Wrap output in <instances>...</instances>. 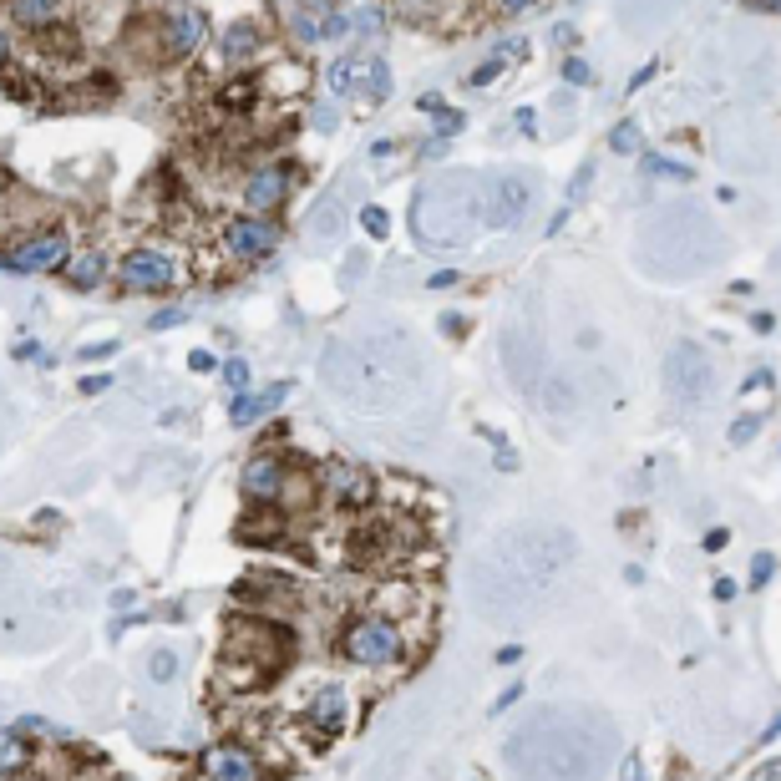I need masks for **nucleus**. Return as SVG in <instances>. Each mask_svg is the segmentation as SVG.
<instances>
[{"label":"nucleus","instance_id":"f257e3e1","mask_svg":"<svg viewBox=\"0 0 781 781\" xmlns=\"http://www.w3.org/2000/svg\"><path fill=\"white\" fill-rule=\"evenodd\" d=\"M482 188L487 183L452 173V178L426 183L411 198V233L432 249H452V243H472V233L482 229Z\"/></svg>","mask_w":781,"mask_h":781},{"label":"nucleus","instance_id":"f03ea898","mask_svg":"<svg viewBox=\"0 0 781 781\" xmlns=\"http://www.w3.org/2000/svg\"><path fill=\"white\" fill-rule=\"evenodd\" d=\"M295 654V634L274 619H233L218 675L229 691H259L270 675H280L284 660Z\"/></svg>","mask_w":781,"mask_h":781},{"label":"nucleus","instance_id":"7ed1b4c3","mask_svg":"<svg viewBox=\"0 0 781 781\" xmlns=\"http://www.w3.org/2000/svg\"><path fill=\"white\" fill-rule=\"evenodd\" d=\"M340 654L360 670H391L406 660V634L391 614H356L340 629Z\"/></svg>","mask_w":781,"mask_h":781},{"label":"nucleus","instance_id":"20e7f679","mask_svg":"<svg viewBox=\"0 0 781 781\" xmlns=\"http://www.w3.org/2000/svg\"><path fill=\"white\" fill-rule=\"evenodd\" d=\"M153 26H157V52L167 62H183L208 41V11L204 5H157Z\"/></svg>","mask_w":781,"mask_h":781},{"label":"nucleus","instance_id":"39448f33","mask_svg":"<svg viewBox=\"0 0 781 781\" xmlns=\"http://www.w3.org/2000/svg\"><path fill=\"white\" fill-rule=\"evenodd\" d=\"M295 482V467L284 462V452H254L239 472V492L254 508H284V492Z\"/></svg>","mask_w":781,"mask_h":781},{"label":"nucleus","instance_id":"423d86ee","mask_svg":"<svg viewBox=\"0 0 781 781\" xmlns=\"http://www.w3.org/2000/svg\"><path fill=\"white\" fill-rule=\"evenodd\" d=\"M117 280L122 290H138V295H157V290H173L183 280V264L178 254L167 249H128L117 259Z\"/></svg>","mask_w":781,"mask_h":781},{"label":"nucleus","instance_id":"0eeeda50","mask_svg":"<svg viewBox=\"0 0 781 781\" xmlns=\"http://www.w3.org/2000/svg\"><path fill=\"white\" fill-rule=\"evenodd\" d=\"M665 371H670L665 386L680 406H700V401H710V391H716V366H710V356H705L700 346H675Z\"/></svg>","mask_w":781,"mask_h":781},{"label":"nucleus","instance_id":"6e6552de","mask_svg":"<svg viewBox=\"0 0 781 781\" xmlns=\"http://www.w3.org/2000/svg\"><path fill=\"white\" fill-rule=\"evenodd\" d=\"M71 254H77L71 239H66L62 229H46V233H36V239L11 243V249L0 254V264H5V274H46V270H66Z\"/></svg>","mask_w":781,"mask_h":781},{"label":"nucleus","instance_id":"1a4fd4ad","mask_svg":"<svg viewBox=\"0 0 781 781\" xmlns=\"http://www.w3.org/2000/svg\"><path fill=\"white\" fill-rule=\"evenodd\" d=\"M533 208V183L523 173H498V178L482 188V218L487 229H518Z\"/></svg>","mask_w":781,"mask_h":781},{"label":"nucleus","instance_id":"9d476101","mask_svg":"<svg viewBox=\"0 0 781 781\" xmlns=\"http://www.w3.org/2000/svg\"><path fill=\"white\" fill-rule=\"evenodd\" d=\"M274 243H280V229L259 214H243L224 229V249H229L233 259H270Z\"/></svg>","mask_w":781,"mask_h":781},{"label":"nucleus","instance_id":"9b49d317","mask_svg":"<svg viewBox=\"0 0 781 781\" xmlns=\"http://www.w3.org/2000/svg\"><path fill=\"white\" fill-rule=\"evenodd\" d=\"M290 173L295 167L290 163H264V167H254L249 178H243V208L249 214H270V208H280L284 204V193H290Z\"/></svg>","mask_w":781,"mask_h":781},{"label":"nucleus","instance_id":"f8f14e48","mask_svg":"<svg viewBox=\"0 0 781 781\" xmlns=\"http://www.w3.org/2000/svg\"><path fill=\"white\" fill-rule=\"evenodd\" d=\"M325 482H330V498L340 508H371L376 502V477L366 467H350V462H330L325 467Z\"/></svg>","mask_w":781,"mask_h":781},{"label":"nucleus","instance_id":"ddd939ff","mask_svg":"<svg viewBox=\"0 0 781 781\" xmlns=\"http://www.w3.org/2000/svg\"><path fill=\"white\" fill-rule=\"evenodd\" d=\"M204 781H264V771L243 746H214L204 756Z\"/></svg>","mask_w":781,"mask_h":781},{"label":"nucleus","instance_id":"4468645a","mask_svg":"<svg viewBox=\"0 0 781 781\" xmlns=\"http://www.w3.org/2000/svg\"><path fill=\"white\" fill-rule=\"evenodd\" d=\"M259 46H264V26H259L254 15H239V21H229L224 36H218V62H224V66L254 62Z\"/></svg>","mask_w":781,"mask_h":781},{"label":"nucleus","instance_id":"2eb2a0df","mask_svg":"<svg viewBox=\"0 0 781 781\" xmlns=\"http://www.w3.org/2000/svg\"><path fill=\"white\" fill-rule=\"evenodd\" d=\"M305 720H310L315 730H320L325 741H330V736H340V730H346V720H350V700H346V691H340V685L320 691L315 700L305 705Z\"/></svg>","mask_w":781,"mask_h":781},{"label":"nucleus","instance_id":"dca6fc26","mask_svg":"<svg viewBox=\"0 0 781 781\" xmlns=\"http://www.w3.org/2000/svg\"><path fill=\"white\" fill-rule=\"evenodd\" d=\"M284 396H290V381H274V386H264V391H249V396H233V426H254V422H264L270 411H280L284 406Z\"/></svg>","mask_w":781,"mask_h":781},{"label":"nucleus","instance_id":"f3484780","mask_svg":"<svg viewBox=\"0 0 781 781\" xmlns=\"http://www.w3.org/2000/svg\"><path fill=\"white\" fill-rule=\"evenodd\" d=\"M5 15H11L15 26L56 31L66 21V5H56V0H5Z\"/></svg>","mask_w":781,"mask_h":781},{"label":"nucleus","instance_id":"a211bd4d","mask_svg":"<svg viewBox=\"0 0 781 781\" xmlns=\"http://www.w3.org/2000/svg\"><path fill=\"white\" fill-rule=\"evenodd\" d=\"M102 280H107V254H102V249H77V254L66 259V284H77V290H97Z\"/></svg>","mask_w":781,"mask_h":781},{"label":"nucleus","instance_id":"6ab92c4d","mask_svg":"<svg viewBox=\"0 0 781 781\" xmlns=\"http://www.w3.org/2000/svg\"><path fill=\"white\" fill-rule=\"evenodd\" d=\"M284 26L300 46H315L320 41V5H284Z\"/></svg>","mask_w":781,"mask_h":781},{"label":"nucleus","instance_id":"aec40b11","mask_svg":"<svg viewBox=\"0 0 781 781\" xmlns=\"http://www.w3.org/2000/svg\"><path fill=\"white\" fill-rule=\"evenodd\" d=\"M254 102H259V81L254 77H229L224 91H218V107H224V112H249Z\"/></svg>","mask_w":781,"mask_h":781},{"label":"nucleus","instance_id":"412c9836","mask_svg":"<svg viewBox=\"0 0 781 781\" xmlns=\"http://www.w3.org/2000/svg\"><path fill=\"white\" fill-rule=\"evenodd\" d=\"M26 761H31L26 730H5V741H0V767H5V781L21 776V771H26Z\"/></svg>","mask_w":781,"mask_h":781},{"label":"nucleus","instance_id":"4be33fe9","mask_svg":"<svg viewBox=\"0 0 781 781\" xmlns=\"http://www.w3.org/2000/svg\"><path fill=\"white\" fill-rule=\"evenodd\" d=\"M346 36H356L350 5H320V41H346Z\"/></svg>","mask_w":781,"mask_h":781},{"label":"nucleus","instance_id":"5701e85b","mask_svg":"<svg viewBox=\"0 0 781 781\" xmlns=\"http://www.w3.org/2000/svg\"><path fill=\"white\" fill-rule=\"evenodd\" d=\"M36 91H41V81L31 77L21 62H5V97H15V102H36Z\"/></svg>","mask_w":781,"mask_h":781},{"label":"nucleus","instance_id":"b1692460","mask_svg":"<svg viewBox=\"0 0 781 781\" xmlns=\"http://www.w3.org/2000/svg\"><path fill=\"white\" fill-rule=\"evenodd\" d=\"M218 376H224V386H229L233 396H249V386H254V371H249L243 356H229L224 366H218Z\"/></svg>","mask_w":781,"mask_h":781},{"label":"nucleus","instance_id":"393cba45","mask_svg":"<svg viewBox=\"0 0 781 781\" xmlns=\"http://www.w3.org/2000/svg\"><path fill=\"white\" fill-rule=\"evenodd\" d=\"M350 21H356L360 36H376V31H386V21H391V5H350Z\"/></svg>","mask_w":781,"mask_h":781},{"label":"nucleus","instance_id":"a878e982","mask_svg":"<svg viewBox=\"0 0 781 781\" xmlns=\"http://www.w3.org/2000/svg\"><path fill=\"white\" fill-rule=\"evenodd\" d=\"M356 77H366V62H356V56H340V62L330 66V77H325V81H330V91L340 97V91H350V81H356Z\"/></svg>","mask_w":781,"mask_h":781},{"label":"nucleus","instance_id":"bb28decb","mask_svg":"<svg viewBox=\"0 0 781 781\" xmlns=\"http://www.w3.org/2000/svg\"><path fill=\"white\" fill-rule=\"evenodd\" d=\"M644 173H650V178H670V183H685V178H691V167H685V163L660 157V153H644Z\"/></svg>","mask_w":781,"mask_h":781},{"label":"nucleus","instance_id":"cd10ccee","mask_svg":"<svg viewBox=\"0 0 781 781\" xmlns=\"http://www.w3.org/2000/svg\"><path fill=\"white\" fill-rule=\"evenodd\" d=\"M386 91H391V66H386L381 56H371V62H366V97L386 102Z\"/></svg>","mask_w":781,"mask_h":781},{"label":"nucleus","instance_id":"c85d7f7f","mask_svg":"<svg viewBox=\"0 0 781 781\" xmlns=\"http://www.w3.org/2000/svg\"><path fill=\"white\" fill-rule=\"evenodd\" d=\"M173 675H178V654H173V650H153V654H148V680L167 685Z\"/></svg>","mask_w":781,"mask_h":781},{"label":"nucleus","instance_id":"c756f323","mask_svg":"<svg viewBox=\"0 0 781 781\" xmlns=\"http://www.w3.org/2000/svg\"><path fill=\"white\" fill-rule=\"evenodd\" d=\"M609 148H614V153H640V122H619V128L614 132H609Z\"/></svg>","mask_w":781,"mask_h":781},{"label":"nucleus","instance_id":"7c9ffc66","mask_svg":"<svg viewBox=\"0 0 781 781\" xmlns=\"http://www.w3.org/2000/svg\"><path fill=\"white\" fill-rule=\"evenodd\" d=\"M360 229L371 233V239H386V233H391V218H386V208H381V204H366V208H360Z\"/></svg>","mask_w":781,"mask_h":781},{"label":"nucleus","instance_id":"2f4dec72","mask_svg":"<svg viewBox=\"0 0 781 781\" xmlns=\"http://www.w3.org/2000/svg\"><path fill=\"white\" fill-rule=\"evenodd\" d=\"M756 432H761V416H736L730 422V447H746V442H756Z\"/></svg>","mask_w":781,"mask_h":781},{"label":"nucleus","instance_id":"473e14b6","mask_svg":"<svg viewBox=\"0 0 781 781\" xmlns=\"http://www.w3.org/2000/svg\"><path fill=\"white\" fill-rule=\"evenodd\" d=\"M340 224H346L340 204H325V208H320V218H315V233H320V239H330V233H340Z\"/></svg>","mask_w":781,"mask_h":781},{"label":"nucleus","instance_id":"72a5a7b5","mask_svg":"<svg viewBox=\"0 0 781 781\" xmlns=\"http://www.w3.org/2000/svg\"><path fill=\"white\" fill-rule=\"evenodd\" d=\"M771 574H776V558H771V553H756L751 558V589H767Z\"/></svg>","mask_w":781,"mask_h":781},{"label":"nucleus","instance_id":"f704fd0d","mask_svg":"<svg viewBox=\"0 0 781 781\" xmlns=\"http://www.w3.org/2000/svg\"><path fill=\"white\" fill-rule=\"evenodd\" d=\"M462 128H467V117H462V112H442V117H436V132H432V138L436 142H452Z\"/></svg>","mask_w":781,"mask_h":781},{"label":"nucleus","instance_id":"c9c22d12","mask_svg":"<svg viewBox=\"0 0 781 781\" xmlns=\"http://www.w3.org/2000/svg\"><path fill=\"white\" fill-rule=\"evenodd\" d=\"M502 71H508V62H502V56H487L482 66H472V87H487V81H498Z\"/></svg>","mask_w":781,"mask_h":781},{"label":"nucleus","instance_id":"e433bc0d","mask_svg":"<svg viewBox=\"0 0 781 781\" xmlns=\"http://www.w3.org/2000/svg\"><path fill=\"white\" fill-rule=\"evenodd\" d=\"M15 730H31V736H52V741H66V730H62V726H52V720H41V716H26Z\"/></svg>","mask_w":781,"mask_h":781},{"label":"nucleus","instance_id":"4c0bfd02","mask_svg":"<svg viewBox=\"0 0 781 781\" xmlns=\"http://www.w3.org/2000/svg\"><path fill=\"white\" fill-rule=\"evenodd\" d=\"M564 81L568 87H584V81H589V62H584V56H564Z\"/></svg>","mask_w":781,"mask_h":781},{"label":"nucleus","instance_id":"58836bf2","mask_svg":"<svg viewBox=\"0 0 781 781\" xmlns=\"http://www.w3.org/2000/svg\"><path fill=\"white\" fill-rule=\"evenodd\" d=\"M771 386H776V376H771V371H756L751 381H741V396H771Z\"/></svg>","mask_w":781,"mask_h":781},{"label":"nucleus","instance_id":"ea45409f","mask_svg":"<svg viewBox=\"0 0 781 781\" xmlns=\"http://www.w3.org/2000/svg\"><path fill=\"white\" fill-rule=\"evenodd\" d=\"M619 781H644V761H640V751H629V756H624V767H619Z\"/></svg>","mask_w":781,"mask_h":781},{"label":"nucleus","instance_id":"a19ab883","mask_svg":"<svg viewBox=\"0 0 781 781\" xmlns=\"http://www.w3.org/2000/svg\"><path fill=\"white\" fill-rule=\"evenodd\" d=\"M107 386H112V376H102V371H97V376H81V396H102Z\"/></svg>","mask_w":781,"mask_h":781},{"label":"nucleus","instance_id":"79ce46f5","mask_svg":"<svg viewBox=\"0 0 781 781\" xmlns=\"http://www.w3.org/2000/svg\"><path fill=\"white\" fill-rule=\"evenodd\" d=\"M117 356V340H97V346H81V360H107Z\"/></svg>","mask_w":781,"mask_h":781},{"label":"nucleus","instance_id":"37998d69","mask_svg":"<svg viewBox=\"0 0 781 781\" xmlns=\"http://www.w3.org/2000/svg\"><path fill=\"white\" fill-rule=\"evenodd\" d=\"M148 325H153V330H167V325H183V310H178V305H173V310H157V315H153Z\"/></svg>","mask_w":781,"mask_h":781},{"label":"nucleus","instance_id":"c03bdc74","mask_svg":"<svg viewBox=\"0 0 781 781\" xmlns=\"http://www.w3.org/2000/svg\"><path fill=\"white\" fill-rule=\"evenodd\" d=\"M457 280H462L457 270H436L432 280H426V290H452V284H457Z\"/></svg>","mask_w":781,"mask_h":781},{"label":"nucleus","instance_id":"a18cd8bd","mask_svg":"<svg viewBox=\"0 0 781 781\" xmlns=\"http://www.w3.org/2000/svg\"><path fill=\"white\" fill-rule=\"evenodd\" d=\"M726 543H730V533H726V528H710V533H705V553H720Z\"/></svg>","mask_w":781,"mask_h":781},{"label":"nucleus","instance_id":"49530a36","mask_svg":"<svg viewBox=\"0 0 781 781\" xmlns=\"http://www.w3.org/2000/svg\"><path fill=\"white\" fill-rule=\"evenodd\" d=\"M498 665H523V650H518V644H502V650H498Z\"/></svg>","mask_w":781,"mask_h":781},{"label":"nucleus","instance_id":"de8ad7c7","mask_svg":"<svg viewBox=\"0 0 781 781\" xmlns=\"http://www.w3.org/2000/svg\"><path fill=\"white\" fill-rule=\"evenodd\" d=\"M518 695H523V685H508V691H502L498 700H492V716H498V710H508V705L518 700Z\"/></svg>","mask_w":781,"mask_h":781},{"label":"nucleus","instance_id":"09e8293b","mask_svg":"<svg viewBox=\"0 0 781 781\" xmlns=\"http://www.w3.org/2000/svg\"><path fill=\"white\" fill-rule=\"evenodd\" d=\"M188 366H193V371H214V356H208V350H193Z\"/></svg>","mask_w":781,"mask_h":781},{"label":"nucleus","instance_id":"8fccbe9b","mask_svg":"<svg viewBox=\"0 0 781 781\" xmlns=\"http://www.w3.org/2000/svg\"><path fill=\"white\" fill-rule=\"evenodd\" d=\"M716 599H720V604L736 599V578H716Z\"/></svg>","mask_w":781,"mask_h":781},{"label":"nucleus","instance_id":"3c124183","mask_svg":"<svg viewBox=\"0 0 781 781\" xmlns=\"http://www.w3.org/2000/svg\"><path fill=\"white\" fill-rule=\"evenodd\" d=\"M533 122H538V112H533V107H518V128L533 132Z\"/></svg>","mask_w":781,"mask_h":781},{"label":"nucleus","instance_id":"603ef678","mask_svg":"<svg viewBox=\"0 0 781 781\" xmlns=\"http://www.w3.org/2000/svg\"><path fill=\"white\" fill-rule=\"evenodd\" d=\"M741 11H761V15H767V11H781V5H776V0H746Z\"/></svg>","mask_w":781,"mask_h":781},{"label":"nucleus","instance_id":"864d4df0","mask_svg":"<svg viewBox=\"0 0 781 781\" xmlns=\"http://www.w3.org/2000/svg\"><path fill=\"white\" fill-rule=\"evenodd\" d=\"M761 781H781V761H771V767H761Z\"/></svg>","mask_w":781,"mask_h":781},{"label":"nucleus","instance_id":"5fc2aeb1","mask_svg":"<svg viewBox=\"0 0 781 781\" xmlns=\"http://www.w3.org/2000/svg\"><path fill=\"white\" fill-rule=\"evenodd\" d=\"M776 274H781V254H776Z\"/></svg>","mask_w":781,"mask_h":781},{"label":"nucleus","instance_id":"6e6d98bb","mask_svg":"<svg viewBox=\"0 0 781 781\" xmlns=\"http://www.w3.org/2000/svg\"><path fill=\"white\" fill-rule=\"evenodd\" d=\"M477 781H482V776H477Z\"/></svg>","mask_w":781,"mask_h":781}]
</instances>
